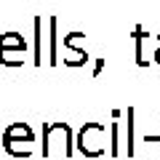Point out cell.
Masks as SVG:
<instances>
[{"mask_svg":"<svg viewBox=\"0 0 160 160\" xmlns=\"http://www.w3.org/2000/svg\"><path fill=\"white\" fill-rule=\"evenodd\" d=\"M72 128L67 123H46L43 126V155L46 158H69L72 155Z\"/></svg>","mask_w":160,"mask_h":160,"instance_id":"cell-1","label":"cell"},{"mask_svg":"<svg viewBox=\"0 0 160 160\" xmlns=\"http://www.w3.org/2000/svg\"><path fill=\"white\" fill-rule=\"evenodd\" d=\"M78 152L86 158H99L107 152V126L104 123H86L78 131Z\"/></svg>","mask_w":160,"mask_h":160,"instance_id":"cell-2","label":"cell"},{"mask_svg":"<svg viewBox=\"0 0 160 160\" xmlns=\"http://www.w3.org/2000/svg\"><path fill=\"white\" fill-rule=\"evenodd\" d=\"M133 40H136V64H139V67H149L152 59H149V53H147V46L152 43L155 38H149L147 29L136 24V27H133Z\"/></svg>","mask_w":160,"mask_h":160,"instance_id":"cell-3","label":"cell"},{"mask_svg":"<svg viewBox=\"0 0 160 160\" xmlns=\"http://www.w3.org/2000/svg\"><path fill=\"white\" fill-rule=\"evenodd\" d=\"M32 144L29 139H11V136H3V149H6L8 155H13V158H29L32 155Z\"/></svg>","mask_w":160,"mask_h":160,"instance_id":"cell-4","label":"cell"},{"mask_svg":"<svg viewBox=\"0 0 160 160\" xmlns=\"http://www.w3.org/2000/svg\"><path fill=\"white\" fill-rule=\"evenodd\" d=\"M0 51H27V38L22 32H3L0 35Z\"/></svg>","mask_w":160,"mask_h":160,"instance_id":"cell-5","label":"cell"},{"mask_svg":"<svg viewBox=\"0 0 160 160\" xmlns=\"http://www.w3.org/2000/svg\"><path fill=\"white\" fill-rule=\"evenodd\" d=\"M3 136H11V139H29V142H35V133H32V128H29L27 123H11V126L3 131Z\"/></svg>","mask_w":160,"mask_h":160,"instance_id":"cell-6","label":"cell"},{"mask_svg":"<svg viewBox=\"0 0 160 160\" xmlns=\"http://www.w3.org/2000/svg\"><path fill=\"white\" fill-rule=\"evenodd\" d=\"M32 29H35V53H32V59H35V64H43V22H40V16L32 22Z\"/></svg>","mask_w":160,"mask_h":160,"instance_id":"cell-7","label":"cell"},{"mask_svg":"<svg viewBox=\"0 0 160 160\" xmlns=\"http://www.w3.org/2000/svg\"><path fill=\"white\" fill-rule=\"evenodd\" d=\"M118 118H120V109H112V123H109V152H112L115 158L120 155V144H118L120 123H118Z\"/></svg>","mask_w":160,"mask_h":160,"instance_id":"cell-8","label":"cell"},{"mask_svg":"<svg viewBox=\"0 0 160 160\" xmlns=\"http://www.w3.org/2000/svg\"><path fill=\"white\" fill-rule=\"evenodd\" d=\"M48 32H51V38H48V43H51V51H48V64H51V67H56V64H59V51H56V16H51V22H48Z\"/></svg>","mask_w":160,"mask_h":160,"instance_id":"cell-9","label":"cell"},{"mask_svg":"<svg viewBox=\"0 0 160 160\" xmlns=\"http://www.w3.org/2000/svg\"><path fill=\"white\" fill-rule=\"evenodd\" d=\"M27 51H0V64L3 67H22Z\"/></svg>","mask_w":160,"mask_h":160,"instance_id":"cell-10","label":"cell"},{"mask_svg":"<svg viewBox=\"0 0 160 160\" xmlns=\"http://www.w3.org/2000/svg\"><path fill=\"white\" fill-rule=\"evenodd\" d=\"M128 155H133V107H128Z\"/></svg>","mask_w":160,"mask_h":160,"instance_id":"cell-11","label":"cell"},{"mask_svg":"<svg viewBox=\"0 0 160 160\" xmlns=\"http://www.w3.org/2000/svg\"><path fill=\"white\" fill-rule=\"evenodd\" d=\"M102 69H104V59H96V67H93V78H96Z\"/></svg>","mask_w":160,"mask_h":160,"instance_id":"cell-12","label":"cell"},{"mask_svg":"<svg viewBox=\"0 0 160 160\" xmlns=\"http://www.w3.org/2000/svg\"><path fill=\"white\" fill-rule=\"evenodd\" d=\"M152 62L160 64V46H155V51H152Z\"/></svg>","mask_w":160,"mask_h":160,"instance_id":"cell-13","label":"cell"},{"mask_svg":"<svg viewBox=\"0 0 160 160\" xmlns=\"http://www.w3.org/2000/svg\"><path fill=\"white\" fill-rule=\"evenodd\" d=\"M155 43H158V46H160V35H158V38H155Z\"/></svg>","mask_w":160,"mask_h":160,"instance_id":"cell-14","label":"cell"}]
</instances>
